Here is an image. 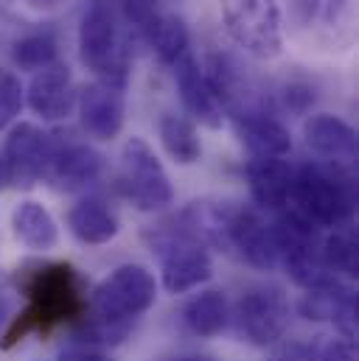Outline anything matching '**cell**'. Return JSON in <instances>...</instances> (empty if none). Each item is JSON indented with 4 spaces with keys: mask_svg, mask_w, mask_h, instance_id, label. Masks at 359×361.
Segmentation results:
<instances>
[{
    "mask_svg": "<svg viewBox=\"0 0 359 361\" xmlns=\"http://www.w3.org/2000/svg\"><path fill=\"white\" fill-rule=\"evenodd\" d=\"M68 227L71 233L82 241V244H90V247H98V244H107L118 235L121 224H118V216L110 210L107 202L90 196V199H82L79 204L71 207L68 213Z\"/></svg>",
    "mask_w": 359,
    "mask_h": 361,
    "instance_id": "18",
    "label": "cell"
},
{
    "mask_svg": "<svg viewBox=\"0 0 359 361\" xmlns=\"http://www.w3.org/2000/svg\"><path fill=\"white\" fill-rule=\"evenodd\" d=\"M158 300L155 274L141 264H124L110 271L93 291V317L110 325L129 328L132 319L146 314Z\"/></svg>",
    "mask_w": 359,
    "mask_h": 361,
    "instance_id": "3",
    "label": "cell"
},
{
    "mask_svg": "<svg viewBox=\"0 0 359 361\" xmlns=\"http://www.w3.org/2000/svg\"><path fill=\"white\" fill-rule=\"evenodd\" d=\"M25 6H31V8H40V11H48V8H59L62 3H68V0H23Z\"/></svg>",
    "mask_w": 359,
    "mask_h": 361,
    "instance_id": "32",
    "label": "cell"
},
{
    "mask_svg": "<svg viewBox=\"0 0 359 361\" xmlns=\"http://www.w3.org/2000/svg\"><path fill=\"white\" fill-rule=\"evenodd\" d=\"M182 319H185V325L194 336H202V339L219 336L228 328V319H230V308H228L225 294L216 291V288L199 291L182 308Z\"/></svg>",
    "mask_w": 359,
    "mask_h": 361,
    "instance_id": "19",
    "label": "cell"
},
{
    "mask_svg": "<svg viewBox=\"0 0 359 361\" xmlns=\"http://www.w3.org/2000/svg\"><path fill=\"white\" fill-rule=\"evenodd\" d=\"M8 185H14V182H11V169H8V160H6L3 152H0V190H6Z\"/></svg>",
    "mask_w": 359,
    "mask_h": 361,
    "instance_id": "31",
    "label": "cell"
},
{
    "mask_svg": "<svg viewBox=\"0 0 359 361\" xmlns=\"http://www.w3.org/2000/svg\"><path fill=\"white\" fill-rule=\"evenodd\" d=\"M104 171V154L95 152L90 143L79 140H59L54 135V152L48 163L45 180H51L59 190H82L95 182Z\"/></svg>",
    "mask_w": 359,
    "mask_h": 361,
    "instance_id": "11",
    "label": "cell"
},
{
    "mask_svg": "<svg viewBox=\"0 0 359 361\" xmlns=\"http://www.w3.org/2000/svg\"><path fill=\"white\" fill-rule=\"evenodd\" d=\"M76 109L82 129L93 140H115L124 129L126 118V101H124V87L112 82H90L76 92Z\"/></svg>",
    "mask_w": 359,
    "mask_h": 361,
    "instance_id": "8",
    "label": "cell"
},
{
    "mask_svg": "<svg viewBox=\"0 0 359 361\" xmlns=\"http://www.w3.org/2000/svg\"><path fill=\"white\" fill-rule=\"evenodd\" d=\"M236 334L256 345L272 348L286 334L289 325V300L278 286H253L247 288L233 308Z\"/></svg>",
    "mask_w": 359,
    "mask_h": 361,
    "instance_id": "7",
    "label": "cell"
},
{
    "mask_svg": "<svg viewBox=\"0 0 359 361\" xmlns=\"http://www.w3.org/2000/svg\"><path fill=\"white\" fill-rule=\"evenodd\" d=\"M295 213L309 219L317 230L351 227L357 213V182L354 171L331 163H309L295 169L289 204Z\"/></svg>",
    "mask_w": 359,
    "mask_h": 361,
    "instance_id": "2",
    "label": "cell"
},
{
    "mask_svg": "<svg viewBox=\"0 0 359 361\" xmlns=\"http://www.w3.org/2000/svg\"><path fill=\"white\" fill-rule=\"evenodd\" d=\"M59 361H115L112 356H107V353H101V350H93V348H71V350H65Z\"/></svg>",
    "mask_w": 359,
    "mask_h": 361,
    "instance_id": "29",
    "label": "cell"
},
{
    "mask_svg": "<svg viewBox=\"0 0 359 361\" xmlns=\"http://www.w3.org/2000/svg\"><path fill=\"white\" fill-rule=\"evenodd\" d=\"M175 82H177L180 98H182V106L188 109V115L208 129H219L225 121V115H222L225 109H222L216 92L211 90L205 71L191 56V51L175 65Z\"/></svg>",
    "mask_w": 359,
    "mask_h": 361,
    "instance_id": "14",
    "label": "cell"
},
{
    "mask_svg": "<svg viewBox=\"0 0 359 361\" xmlns=\"http://www.w3.org/2000/svg\"><path fill=\"white\" fill-rule=\"evenodd\" d=\"M25 101L42 121L68 118L71 109L76 106V87H73L71 68L62 62H54V65L37 71L25 90Z\"/></svg>",
    "mask_w": 359,
    "mask_h": 361,
    "instance_id": "13",
    "label": "cell"
},
{
    "mask_svg": "<svg viewBox=\"0 0 359 361\" xmlns=\"http://www.w3.org/2000/svg\"><path fill=\"white\" fill-rule=\"evenodd\" d=\"M286 3H289V17H292L295 25H300V28L312 25V20L317 17V11H320V6H323V0H286Z\"/></svg>",
    "mask_w": 359,
    "mask_h": 361,
    "instance_id": "26",
    "label": "cell"
},
{
    "mask_svg": "<svg viewBox=\"0 0 359 361\" xmlns=\"http://www.w3.org/2000/svg\"><path fill=\"white\" fill-rule=\"evenodd\" d=\"M143 34H146L155 56L160 59V65L175 68L180 59L191 51L188 48V42H191L188 25H185V20L180 14H158Z\"/></svg>",
    "mask_w": 359,
    "mask_h": 361,
    "instance_id": "20",
    "label": "cell"
},
{
    "mask_svg": "<svg viewBox=\"0 0 359 361\" xmlns=\"http://www.w3.org/2000/svg\"><path fill=\"white\" fill-rule=\"evenodd\" d=\"M295 169L283 157H256L247 163V185L250 196L259 207L281 213L292 196Z\"/></svg>",
    "mask_w": 359,
    "mask_h": 361,
    "instance_id": "15",
    "label": "cell"
},
{
    "mask_svg": "<svg viewBox=\"0 0 359 361\" xmlns=\"http://www.w3.org/2000/svg\"><path fill=\"white\" fill-rule=\"evenodd\" d=\"M303 137H306L309 152H314L323 163L343 166V169H351L354 171L357 154H359V140L354 126L346 123L343 118L326 115V112L312 115L303 123Z\"/></svg>",
    "mask_w": 359,
    "mask_h": 361,
    "instance_id": "10",
    "label": "cell"
},
{
    "mask_svg": "<svg viewBox=\"0 0 359 361\" xmlns=\"http://www.w3.org/2000/svg\"><path fill=\"white\" fill-rule=\"evenodd\" d=\"M312 101H314L312 87H303V85H289V87H286V106H289V109L303 112Z\"/></svg>",
    "mask_w": 359,
    "mask_h": 361,
    "instance_id": "28",
    "label": "cell"
},
{
    "mask_svg": "<svg viewBox=\"0 0 359 361\" xmlns=\"http://www.w3.org/2000/svg\"><path fill=\"white\" fill-rule=\"evenodd\" d=\"M158 135H160V143H163L166 154L177 166H194L202 157V140L196 135L194 121L166 112L158 123Z\"/></svg>",
    "mask_w": 359,
    "mask_h": 361,
    "instance_id": "21",
    "label": "cell"
},
{
    "mask_svg": "<svg viewBox=\"0 0 359 361\" xmlns=\"http://www.w3.org/2000/svg\"><path fill=\"white\" fill-rule=\"evenodd\" d=\"M236 135L242 146L256 157H286L292 152L289 129L267 112H239L236 115Z\"/></svg>",
    "mask_w": 359,
    "mask_h": 361,
    "instance_id": "16",
    "label": "cell"
},
{
    "mask_svg": "<svg viewBox=\"0 0 359 361\" xmlns=\"http://www.w3.org/2000/svg\"><path fill=\"white\" fill-rule=\"evenodd\" d=\"M320 264L329 274L340 280L357 277V238L348 227L334 230L326 238H320Z\"/></svg>",
    "mask_w": 359,
    "mask_h": 361,
    "instance_id": "22",
    "label": "cell"
},
{
    "mask_svg": "<svg viewBox=\"0 0 359 361\" xmlns=\"http://www.w3.org/2000/svg\"><path fill=\"white\" fill-rule=\"evenodd\" d=\"M312 361H357V348L351 339L343 336H320L314 345H309Z\"/></svg>",
    "mask_w": 359,
    "mask_h": 361,
    "instance_id": "25",
    "label": "cell"
},
{
    "mask_svg": "<svg viewBox=\"0 0 359 361\" xmlns=\"http://www.w3.org/2000/svg\"><path fill=\"white\" fill-rule=\"evenodd\" d=\"M351 3H354V0H329V3H326V20H329V23H337V20L346 14V8H348Z\"/></svg>",
    "mask_w": 359,
    "mask_h": 361,
    "instance_id": "30",
    "label": "cell"
},
{
    "mask_svg": "<svg viewBox=\"0 0 359 361\" xmlns=\"http://www.w3.org/2000/svg\"><path fill=\"white\" fill-rule=\"evenodd\" d=\"M222 20L230 39L256 59H275L283 48L278 0H222Z\"/></svg>",
    "mask_w": 359,
    "mask_h": 361,
    "instance_id": "6",
    "label": "cell"
},
{
    "mask_svg": "<svg viewBox=\"0 0 359 361\" xmlns=\"http://www.w3.org/2000/svg\"><path fill=\"white\" fill-rule=\"evenodd\" d=\"M85 283L79 271L54 264L45 269H37L25 283V308L11 319V325L3 331V348H14L28 334H51L54 328L82 319L88 314V297Z\"/></svg>",
    "mask_w": 359,
    "mask_h": 361,
    "instance_id": "1",
    "label": "cell"
},
{
    "mask_svg": "<svg viewBox=\"0 0 359 361\" xmlns=\"http://www.w3.org/2000/svg\"><path fill=\"white\" fill-rule=\"evenodd\" d=\"M57 56H59V48H57V39L51 34H28V37L17 39L11 48L14 65L23 71H31V73L59 62Z\"/></svg>",
    "mask_w": 359,
    "mask_h": 361,
    "instance_id": "23",
    "label": "cell"
},
{
    "mask_svg": "<svg viewBox=\"0 0 359 361\" xmlns=\"http://www.w3.org/2000/svg\"><path fill=\"white\" fill-rule=\"evenodd\" d=\"M269 361H312V353H309V345L286 342V345H278L272 350Z\"/></svg>",
    "mask_w": 359,
    "mask_h": 361,
    "instance_id": "27",
    "label": "cell"
},
{
    "mask_svg": "<svg viewBox=\"0 0 359 361\" xmlns=\"http://www.w3.org/2000/svg\"><path fill=\"white\" fill-rule=\"evenodd\" d=\"M79 56L101 82L126 87L129 56L107 0H90L79 25Z\"/></svg>",
    "mask_w": 359,
    "mask_h": 361,
    "instance_id": "4",
    "label": "cell"
},
{
    "mask_svg": "<svg viewBox=\"0 0 359 361\" xmlns=\"http://www.w3.org/2000/svg\"><path fill=\"white\" fill-rule=\"evenodd\" d=\"M11 233L23 247H28L34 252H48L59 241L57 219L51 216V210L45 204H40L34 199H25L11 210Z\"/></svg>",
    "mask_w": 359,
    "mask_h": 361,
    "instance_id": "17",
    "label": "cell"
},
{
    "mask_svg": "<svg viewBox=\"0 0 359 361\" xmlns=\"http://www.w3.org/2000/svg\"><path fill=\"white\" fill-rule=\"evenodd\" d=\"M51 152H54V135L42 132L34 123L14 126L3 149V157L8 160V169H11V182L31 188L40 180H45Z\"/></svg>",
    "mask_w": 359,
    "mask_h": 361,
    "instance_id": "9",
    "label": "cell"
},
{
    "mask_svg": "<svg viewBox=\"0 0 359 361\" xmlns=\"http://www.w3.org/2000/svg\"><path fill=\"white\" fill-rule=\"evenodd\" d=\"M225 241L233 250H239V255L253 269L272 271L278 267L272 230H269V224H264V219L256 210H245V207L230 210L228 227H225Z\"/></svg>",
    "mask_w": 359,
    "mask_h": 361,
    "instance_id": "12",
    "label": "cell"
},
{
    "mask_svg": "<svg viewBox=\"0 0 359 361\" xmlns=\"http://www.w3.org/2000/svg\"><path fill=\"white\" fill-rule=\"evenodd\" d=\"M177 361H208V359H177Z\"/></svg>",
    "mask_w": 359,
    "mask_h": 361,
    "instance_id": "33",
    "label": "cell"
},
{
    "mask_svg": "<svg viewBox=\"0 0 359 361\" xmlns=\"http://www.w3.org/2000/svg\"><path fill=\"white\" fill-rule=\"evenodd\" d=\"M23 104H25V90H23L20 79L14 73H3L0 76V132L8 123H14Z\"/></svg>",
    "mask_w": 359,
    "mask_h": 361,
    "instance_id": "24",
    "label": "cell"
},
{
    "mask_svg": "<svg viewBox=\"0 0 359 361\" xmlns=\"http://www.w3.org/2000/svg\"><path fill=\"white\" fill-rule=\"evenodd\" d=\"M118 193L143 213L163 210L175 202L172 180L158 160L155 149L143 137H129L121 149V166H118Z\"/></svg>",
    "mask_w": 359,
    "mask_h": 361,
    "instance_id": "5",
    "label": "cell"
}]
</instances>
